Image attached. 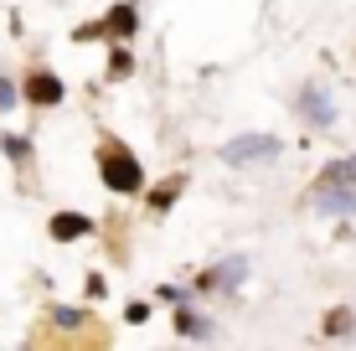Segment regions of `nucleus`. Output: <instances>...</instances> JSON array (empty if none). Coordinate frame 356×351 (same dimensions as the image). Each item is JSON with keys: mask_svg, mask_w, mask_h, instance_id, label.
Here are the masks:
<instances>
[{"mask_svg": "<svg viewBox=\"0 0 356 351\" xmlns=\"http://www.w3.org/2000/svg\"><path fill=\"white\" fill-rule=\"evenodd\" d=\"M351 331H356L351 310H330V316H325V336H351Z\"/></svg>", "mask_w": 356, "mask_h": 351, "instance_id": "obj_13", "label": "nucleus"}, {"mask_svg": "<svg viewBox=\"0 0 356 351\" xmlns=\"http://www.w3.org/2000/svg\"><path fill=\"white\" fill-rule=\"evenodd\" d=\"M98 176H104V186L119 191V197H134V191H145V165L134 161L124 145H114V140H108L104 155H98Z\"/></svg>", "mask_w": 356, "mask_h": 351, "instance_id": "obj_1", "label": "nucleus"}, {"mask_svg": "<svg viewBox=\"0 0 356 351\" xmlns=\"http://www.w3.org/2000/svg\"><path fill=\"white\" fill-rule=\"evenodd\" d=\"M129 72H134V57L114 47V57H108V78H129Z\"/></svg>", "mask_w": 356, "mask_h": 351, "instance_id": "obj_14", "label": "nucleus"}, {"mask_svg": "<svg viewBox=\"0 0 356 351\" xmlns=\"http://www.w3.org/2000/svg\"><path fill=\"white\" fill-rule=\"evenodd\" d=\"M0 145L10 150V161H26V150H31V140H21V135H6Z\"/></svg>", "mask_w": 356, "mask_h": 351, "instance_id": "obj_16", "label": "nucleus"}, {"mask_svg": "<svg viewBox=\"0 0 356 351\" xmlns=\"http://www.w3.org/2000/svg\"><path fill=\"white\" fill-rule=\"evenodd\" d=\"M134 26H140V10L124 0V6H114V10L104 16V26H98V31H108V36H134Z\"/></svg>", "mask_w": 356, "mask_h": 351, "instance_id": "obj_8", "label": "nucleus"}, {"mask_svg": "<svg viewBox=\"0 0 356 351\" xmlns=\"http://www.w3.org/2000/svg\"><path fill=\"white\" fill-rule=\"evenodd\" d=\"M88 233H93L88 212H52V222H47V238H57V243H78Z\"/></svg>", "mask_w": 356, "mask_h": 351, "instance_id": "obj_6", "label": "nucleus"}, {"mask_svg": "<svg viewBox=\"0 0 356 351\" xmlns=\"http://www.w3.org/2000/svg\"><path fill=\"white\" fill-rule=\"evenodd\" d=\"M294 108H300V119L310 129H330V124H336V104H330V93L321 88V83H305L300 99H294Z\"/></svg>", "mask_w": 356, "mask_h": 351, "instance_id": "obj_4", "label": "nucleus"}, {"mask_svg": "<svg viewBox=\"0 0 356 351\" xmlns=\"http://www.w3.org/2000/svg\"><path fill=\"white\" fill-rule=\"evenodd\" d=\"M325 181H356V155H346V161H330L321 176H315V186H325Z\"/></svg>", "mask_w": 356, "mask_h": 351, "instance_id": "obj_11", "label": "nucleus"}, {"mask_svg": "<svg viewBox=\"0 0 356 351\" xmlns=\"http://www.w3.org/2000/svg\"><path fill=\"white\" fill-rule=\"evenodd\" d=\"M217 155H222V165H264V161H274V155H284V140L279 135H238Z\"/></svg>", "mask_w": 356, "mask_h": 351, "instance_id": "obj_2", "label": "nucleus"}, {"mask_svg": "<svg viewBox=\"0 0 356 351\" xmlns=\"http://www.w3.org/2000/svg\"><path fill=\"white\" fill-rule=\"evenodd\" d=\"M310 207L325 217H356V181H325L310 191Z\"/></svg>", "mask_w": 356, "mask_h": 351, "instance_id": "obj_3", "label": "nucleus"}, {"mask_svg": "<svg viewBox=\"0 0 356 351\" xmlns=\"http://www.w3.org/2000/svg\"><path fill=\"white\" fill-rule=\"evenodd\" d=\"M52 320L63 325V331H78V325L88 320V310H78V305H52Z\"/></svg>", "mask_w": 356, "mask_h": 351, "instance_id": "obj_12", "label": "nucleus"}, {"mask_svg": "<svg viewBox=\"0 0 356 351\" xmlns=\"http://www.w3.org/2000/svg\"><path fill=\"white\" fill-rule=\"evenodd\" d=\"M181 186H186L181 176H170L165 186H155L150 191V212H170V207H176V197H181Z\"/></svg>", "mask_w": 356, "mask_h": 351, "instance_id": "obj_10", "label": "nucleus"}, {"mask_svg": "<svg viewBox=\"0 0 356 351\" xmlns=\"http://www.w3.org/2000/svg\"><path fill=\"white\" fill-rule=\"evenodd\" d=\"M124 320H129V325H145V320H150V305H140V300H134V305L124 310Z\"/></svg>", "mask_w": 356, "mask_h": 351, "instance_id": "obj_17", "label": "nucleus"}, {"mask_svg": "<svg viewBox=\"0 0 356 351\" xmlns=\"http://www.w3.org/2000/svg\"><path fill=\"white\" fill-rule=\"evenodd\" d=\"M26 99L42 104V108H57V104L67 99V88H63L57 72H31V78H26Z\"/></svg>", "mask_w": 356, "mask_h": 351, "instance_id": "obj_7", "label": "nucleus"}, {"mask_svg": "<svg viewBox=\"0 0 356 351\" xmlns=\"http://www.w3.org/2000/svg\"><path fill=\"white\" fill-rule=\"evenodd\" d=\"M16 99H21V93H16V83H10L6 72H0V114H10V108H16Z\"/></svg>", "mask_w": 356, "mask_h": 351, "instance_id": "obj_15", "label": "nucleus"}, {"mask_svg": "<svg viewBox=\"0 0 356 351\" xmlns=\"http://www.w3.org/2000/svg\"><path fill=\"white\" fill-rule=\"evenodd\" d=\"M243 279H248V259L243 253H232V259H222L217 269H207V274H196L191 289H202V295H212V289H238Z\"/></svg>", "mask_w": 356, "mask_h": 351, "instance_id": "obj_5", "label": "nucleus"}, {"mask_svg": "<svg viewBox=\"0 0 356 351\" xmlns=\"http://www.w3.org/2000/svg\"><path fill=\"white\" fill-rule=\"evenodd\" d=\"M176 331L186 336V341H212V320L196 316V310H181V316H176Z\"/></svg>", "mask_w": 356, "mask_h": 351, "instance_id": "obj_9", "label": "nucleus"}]
</instances>
